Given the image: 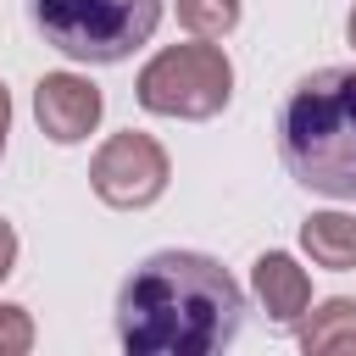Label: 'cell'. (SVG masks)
<instances>
[{
	"label": "cell",
	"instance_id": "11",
	"mask_svg": "<svg viewBox=\"0 0 356 356\" xmlns=\"http://www.w3.org/2000/svg\"><path fill=\"white\" fill-rule=\"evenodd\" d=\"M33 345V323L22 306H0V356H22Z\"/></svg>",
	"mask_w": 356,
	"mask_h": 356
},
{
	"label": "cell",
	"instance_id": "1",
	"mask_svg": "<svg viewBox=\"0 0 356 356\" xmlns=\"http://www.w3.org/2000/svg\"><path fill=\"white\" fill-rule=\"evenodd\" d=\"M245 295L200 250H156L117 289V339L134 356H211L239 339Z\"/></svg>",
	"mask_w": 356,
	"mask_h": 356
},
{
	"label": "cell",
	"instance_id": "6",
	"mask_svg": "<svg viewBox=\"0 0 356 356\" xmlns=\"http://www.w3.org/2000/svg\"><path fill=\"white\" fill-rule=\"evenodd\" d=\"M100 111H106L100 89H95L89 78H78V72H50V78H39V89H33V117H39V128H44L56 145L89 139V128L100 122Z\"/></svg>",
	"mask_w": 356,
	"mask_h": 356
},
{
	"label": "cell",
	"instance_id": "3",
	"mask_svg": "<svg viewBox=\"0 0 356 356\" xmlns=\"http://www.w3.org/2000/svg\"><path fill=\"white\" fill-rule=\"evenodd\" d=\"M28 17L50 50L89 67H111L156 33L161 0H28Z\"/></svg>",
	"mask_w": 356,
	"mask_h": 356
},
{
	"label": "cell",
	"instance_id": "2",
	"mask_svg": "<svg viewBox=\"0 0 356 356\" xmlns=\"http://www.w3.org/2000/svg\"><path fill=\"white\" fill-rule=\"evenodd\" d=\"M278 150L295 184L328 200H356V67H323L289 89Z\"/></svg>",
	"mask_w": 356,
	"mask_h": 356
},
{
	"label": "cell",
	"instance_id": "9",
	"mask_svg": "<svg viewBox=\"0 0 356 356\" xmlns=\"http://www.w3.org/2000/svg\"><path fill=\"white\" fill-rule=\"evenodd\" d=\"M300 345L312 356H323V350H356V300H345V295L323 300L312 312V323L300 328Z\"/></svg>",
	"mask_w": 356,
	"mask_h": 356
},
{
	"label": "cell",
	"instance_id": "7",
	"mask_svg": "<svg viewBox=\"0 0 356 356\" xmlns=\"http://www.w3.org/2000/svg\"><path fill=\"white\" fill-rule=\"evenodd\" d=\"M250 284H256L261 312H267L278 328H295V323L306 317V306H312V278H306V267H295V256H284V250H267V256L256 261Z\"/></svg>",
	"mask_w": 356,
	"mask_h": 356
},
{
	"label": "cell",
	"instance_id": "4",
	"mask_svg": "<svg viewBox=\"0 0 356 356\" xmlns=\"http://www.w3.org/2000/svg\"><path fill=\"white\" fill-rule=\"evenodd\" d=\"M234 95V67L217 44H172L139 72V106L156 117H217Z\"/></svg>",
	"mask_w": 356,
	"mask_h": 356
},
{
	"label": "cell",
	"instance_id": "5",
	"mask_svg": "<svg viewBox=\"0 0 356 356\" xmlns=\"http://www.w3.org/2000/svg\"><path fill=\"white\" fill-rule=\"evenodd\" d=\"M89 184L106 206H122V211H139L150 206L161 189H167V150L150 139V134H111L95 161H89Z\"/></svg>",
	"mask_w": 356,
	"mask_h": 356
},
{
	"label": "cell",
	"instance_id": "14",
	"mask_svg": "<svg viewBox=\"0 0 356 356\" xmlns=\"http://www.w3.org/2000/svg\"><path fill=\"white\" fill-rule=\"evenodd\" d=\"M345 33H350V44H356V6H350V22H345Z\"/></svg>",
	"mask_w": 356,
	"mask_h": 356
},
{
	"label": "cell",
	"instance_id": "10",
	"mask_svg": "<svg viewBox=\"0 0 356 356\" xmlns=\"http://www.w3.org/2000/svg\"><path fill=\"white\" fill-rule=\"evenodd\" d=\"M178 22L195 39H222L239 28V0H178Z\"/></svg>",
	"mask_w": 356,
	"mask_h": 356
},
{
	"label": "cell",
	"instance_id": "12",
	"mask_svg": "<svg viewBox=\"0 0 356 356\" xmlns=\"http://www.w3.org/2000/svg\"><path fill=\"white\" fill-rule=\"evenodd\" d=\"M11 261H17V228L0 217V284H6V273H11Z\"/></svg>",
	"mask_w": 356,
	"mask_h": 356
},
{
	"label": "cell",
	"instance_id": "13",
	"mask_svg": "<svg viewBox=\"0 0 356 356\" xmlns=\"http://www.w3.org/2000/svg\"><path fill=\"white\" fill-rule=\"evenodd\" d=\"M6 128H11V95H6V83H0V150H6Z\"/></svg>",
	"mask_w": 356,
	"mask_h": 356
},
{
	"label": "cell",
	"instance_id": "8",
	"mask_svg": "<svg viewBox=\"0 0 356 356\" xmlns=\"http://www.w3.org/2000/svg\"><path fill=\"white\" fill-rule=\"evenodd\" d=\"M300 245L317 267H334V273H350L356 267V217L345 211H317L300 222Z\"/></svg>",
	"mask_w": 356,
	"mask_h": 356
}]
</instances>
